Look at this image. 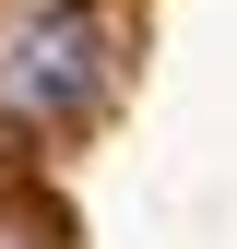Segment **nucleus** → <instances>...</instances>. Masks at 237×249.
Returning a JSON list of instances; mask_svg holds the SVG:
<instances>
[{"label":"nucleus","instance_id":"f257e3e1","mask_svg":"<svg viewBox=\"0 0 237 249\" xmlns=\"http://www.w3.org/2000/svg\"><path fill=\"white\" fill-rule=\"evenodd\" d=\"M95 95H107V24L83 12V0L36 12L12 36V59H0V107L12 119H83Z\"/></svg>","mask_w":237,"mask_h":249}]
</instances>
